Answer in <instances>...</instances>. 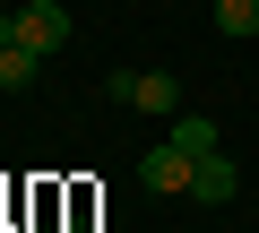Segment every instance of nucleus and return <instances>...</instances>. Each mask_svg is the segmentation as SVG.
Returning a JSON list of instances; mask_svg holds the SVG:
<instances>
[{
  "instance_id": "4",
  "label": "nucleus",
  "mask_w": 259,
  "mask_h": 233,
  "mask_svg": "<svg viewBox=\"0 0 259 233\" xmlns=\"http://www.w3.org/2000/svg\"><path fill=\"white\" fill-rule=\"evenodd\" d=\"M130 104L173 121V112H182V78H173V69H139V78H130Z\"/></svg>"
},
{
  "instance_id": "2",
  "label": "nucleus",
  "mask_w": 259,
  "mask_h": 233,
  "mask_svg": "<svg viewBox=\"0 0 259 233\" xmlns=\"http://www.w3.org/2000/svg\"><path fill=\"white\" fill-rule=\"evenodd\" d=\"M190 173H199V156H182V147H173V138H164V147H147V156H139V181H147V190H156V199H190Z\"/></svg>"
},
{
  "instance_id": "3",
  "label": "nucleus",
  "mask_w": 259,
  "mask_h": 233,
  "mask_svg": "<svg viewBox=\"0 0 259 233\" xmlns=\"http://www.w3.org/2000/svg\"><path fill=\"white\" fill-rule=\"evenodd\" d=\"M233 190H242L233 156H225V147H216V156H199V173H190V199H199V207H233Z\"/></svg>"
},
{
  "instance_id": "7",
  "label": "nucleus",
  "mask_w": 259,
  "mask_h": 233,
  "mask_svg": "<svg viewBox=\"0 0 259 233\" xmlns=\"http://www.w3.org/2000/svg\"><path fill=\"white\" fill-rule=\"evenodd\" d=\"M35 61H44V52H26V43H9V52H0V86H35Z\"/></svg>"
},
{
  "instance_id": "1",
  "label": "nucleus",
  "mask_w": 259,
  "mask_h": 233,
  "mask_svg": "<svg viewBox=\"0 0 259 233\" xmlns=\"http://www.w3.org/2000/svg\"><path fill=\"white\" fill-rule=\"evenodd\" d=\"M9 26H18V43H26V52H44V61H52V52L69 43V26H78V18L61 9V0H26V9H9Z\"/></svg>"
},
{
  "instance_id": "6",
  "label": "nucleus",
  "mask_w": 259,
  "mask_h": 233,
  "mask_svg": "<svg viewBox=\"0 0 259 233\" xmlns=\"http://www.w3.org/2000/svg\"><path fill=\"white\" fill-rule=\"evenodd\" d=\"M216 26L225 35H259V0H216Z\"/></svg>"
},
{
  "instance_id": "8",
  "label": "nucleus",
  "mask_w": 259,
  "mask_h": 233,
  "mask_svg": "<svg viewBox=\"0 0 259 233\" xmlns=\"http://www.w3.org/2000/svg\"><path fill=\"white\" fill-rule=\"evenodd\" d=\"M35 233H52V224H35Z\"/></svg>"
},
{
  "instance_id": "5",
  "label": "nucleus",
  "mask_w": 259,
  "mask_h": 233,
  "mask_svg": "<svg viewBox=\"0 0 259 233\" xmlns=\"http://www.w3.org/2000/svg\"><path fill=\"white\" fill-rule=\"evenodd\" d=\"M173 147H182V156H216V121L182 104V112H173Z\"/></svg>"
}]
</instances>
